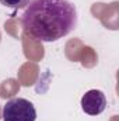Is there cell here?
Here are the masks:
<instances>
[{
	"label": "cell",
	"mask_w": 119,
	"mask_h": 121,
	"mask_svg": "<svg viewBox=\"0 0 119 121\" xmlns=\"http://www.w3.org/2000/svg\"><path fill=\"white\" fill-rule=\"evenodd\" d=\"M77 26V10L69 0H31L23 13L24 31L35 39L53 42Z\"/></svg>",
	"instance_id": "cell-1"
},
{
	"label": "cell",
	"mask_w": 119,
	"mask_h": 121,
	"mask_svg": "<svg viewBox=\"0 0 119 121\" xmlns=\"http://www.w3.org/2000/svg\"><path fill=\"white\" fill-rule=\"evenodd\" d=\"M28 3H30V0H0L1 6L10 7V9H14V10L24 9V7L28 6Z\"/></svg>",
	"instance_id": "cell-4"
},
{
	"label": "cell",
	"mask_w": 119,
	"mask_h": 121,
	"mask_svg": "<svg viewBox=\"0 0 119 121\" xmlns=\"http://www.w3.org/2000/svg\"><path fill=\"white\" fill-rule=\"evenodd\" d=\"M36 110L27 99L14 97L3 107V121H35Z\"/></svg>",
	"instance_id": "cell-2"
},
{
	"label": "cell",
	"mask_w": 119,
	"mask_h": 121,
	"mask_svg": "<svg viewBox=\"0 0 119 121\" xmlns=\"http://www.w3.org/2000/svg\"><path fill=\"white\" fill-rule=\"evenodd\" d=\"M107 107V97L101 90L92 89L81 97V108L86 114L98 116Z\"/></svg>",
	"instance_id": "cell-3"
}]
</instances>
